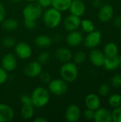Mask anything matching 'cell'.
I'll return each instance as SVG.
<instances>
[{"label":"cell","instance_id":"3","mask_svg":"<svg viewBox=\"0 0 121 122\" xmlns=\"http://www.w3.org/2000/svg\"><path fill=\"white\" fill-rule=\"evenodd\" d=\"M60 76L68 83L75 81L78 76V69L77 65L73 61H67L63 63L60 69Z\"/></svg>","mask_w":121,"mask_h":122},{"label":"cell","instance_id":"4","mask_svg":"<svg viewBox=\"0 0 121 122\" xmlns=\"http://www.w3.org/2000/svg\"><path fill=\"white\" fill-rule=\"evenodd\" d=\"M23 16L24 19L36 21L43 14V8L37 2H29L24 8Z\"/></svg>","mask_w":121,"mask_h":122},{"label":"cell","instance_id":"13","mask_svg":"<svg viewBox=\"0 0 121 122\" xmlns=\"http://www.w3.org/2000/svg\"><path fill=\"white\" fill-rule=\"evenodd\" d=\"M106 56L104 53L96 48L92 49L89 54V59L91 64L96 67H101L103 66Z\"/></svg>","mask_w":121,"mask_h":122},{"label":"cell","instance_id":"44","mask_svg":"<svg viewBox=\"0 0 121 122\" xmlns=\"http://www.w3.org/2000/svg\"><path fill=\"white\" fill-rule=\"evenodd\" d=\"M22 0H10V1L13 4H19L21 1Z\"/></svg>","mask_w":121,"mask_h":122},{"label":"cell","instance_id":"42","mask_svg":"<svg viewBox=\"0 0 121 122\" xmlns=\"http://www.w3.org/2000/svg\"><path fill=\"white\" fill-rule=\"evenodd\" d=\"M91 4L96 8H99L101 6V0H92Z\"/></svg>","mask_w":121,"mask_h":122},{"label":"cell","instance_id":"45","mask_svg":"<svg viewBox=\"0 0 121 122\" xmlns=\"http://www.w3.org/2000/svg\"><path fill=\"white\" fill-rule=\"evenodd\" d=\"M118 66L121 67V56H118Z\"/></svg>","mask_w":121,"mask_h":122},{"label":"cell","instance_id":"11","mask_svg":"<svg viewBox=\"0 0 121 122\" xmlns=\"http://www.w3.org/2000/svg\"><path fill=\"white\" fill-rule=\"evenodd\" d=\"M81 112L76 104L69 105L65 112V119L68 122H77L81 118Z\"/></svg>","mask_w":121,"mask_h":122},{"label":"cell","instance_id":"26","mask_svg":"<svg viewBox=\"0 0 121 122\" xmlns=\"http://www.w3.org/2000/svg\"><path fill=\"white\" fill-rule=\"evenodd\" d=\"M108 104L112 108L115 109L121 106V95L119 94H113L111 95L108 99Z\"/></svg>","mask_w":121,"mask_h":122},{"label":"cell","instance_id":"29","mask_svg":"<svg viewBox=\"0 0 121 122\" xmlns=\"http://www.w3.org/2000/svg\"><path fill=\"white\" fill-rule=\"evenodd\" d=\"M16 42L14 37L10 36H6L2 39V45L6 48H11L14 47Z\"/></svg>","mask_w":121,"mask_h":122},{"label":"cell","instance_id":"23","mask_svg":"<svg viewBox=\"0 0 121 122\" xmlns=\"http://www.w3.org/2000/svg\"><path fill=\"white\" fill-rule=\"evenodd\" d=\"M2 28L6 31H13L19 26V22L14 18H5L1 22Z\"/></svg>","mask_w":121,"mask_h":122},{"label":"cell","instance_id":"41","mask_svg":"<svg viewBox=\"0 0 121 122\" xmlns=\"http://www.w3.org/2000/svg\"><path fill=\"white\" fill-rule=\"evenodd\" d=\"M113 24L117 28H121V16H118L114 19Z\"/></svg>","mask_w":121,"mask_h":122},{"label":"cell","instance_id":"24","mask_svg":"<svg viewBox=\"0 0 121 122\" xmlns=\"http://www.w3.org/2000/svg\"><path fill=\"white\" fill-rule=\"evenodd\" d=\"M118 51L119 50L117 44L113 42H109L105 45L103 52L106 56H117Z\"/></svg>","mask_w":121,"mask_h":122},{"label":"cell","instance_id":"17","mask_svg":"<svg viewBox=\"0 0 121 122\" xmlns=\"http://www.w3.org/2000/svg\"><path fill=\"white\" fill-rule=\"evenodd\" d=\"M14 117V109L8 104H0V122H9Z\"/></svg>","mask_w":121,"mask_h":122},{"label":"cell","instance_id":"7","mask_svg":"<svg viewBox=\"0 0 121 122\" xmlns=\"http://www.w3.org/2000/svg\"><path fill=\"white\" fill-rule=\"evenodd\" d=\"M15 55L21 59H28L31 56L32 49L31 46L24 41H20L14 46Z\"/></svg>","mask_w":121,"mask_h":122},{"label":"cell","instance_id":"18","mask_svg":"<svg viewBox=\"0 0 121 122\" xmlns=\"http://www.w3.org/2000/svg\"><path fill=\"white\" fill-rule=\"evenodd\" d=\"M56 59L62 63L70 61L72 59L73 54L71 51L66 47H60L57 49L54 53Z\"/></svg>","mask_w":121,"mask_h":122},{"label":"cell","instance_id":"28","mask_svg":"<svg viewBox=\"0 0 121 122\" xmlns=\"http://www.w3.org/2000/svg\"><path fill=\"white\" fill-rule=\"evenodd\" d=\"M72 59L76 64H81L86 59V54L83 51H78L73 56Z\"/></svg>","mask_w":121,"mask_h":122},{"label":"cell","instance_id":"47","mask_svg":"<svg viewBox=\"0 0 121 122\" xmlns=\"http://www.w3.org/2000/svg\"></svg>","mask_w":121,"mask_h":122},{"label":"cell","instance_id":"22","mask_svg":"<svg viewBox=\"0 0 121 122\" xmlns=\"http://www.w3.org/2000/svg\"><path fill=\"white\" fill-rule=\"evenodd\" d=\"M108 71H113L116 69L118 66V59L117 56H106L103 66Z\"/></svg>","mask_w":121,"mask_h":122},{"label":"cell","instance_id":"19","mask_svg":"<svg viewBox=\"0 0 121 122\" xmlns=\"http://www.w3.org/2000/svg\"><path fill=\"white\" fill-rule=\"evenodd\" d=\"M101 99L99 96L96 94L91 93L88 94L85 99V104L88 109L96 111L101 107Z\"/></svg>","mask_w":121,"mask_h":122},{"label":"cell","instance_id":"40","mask_svg":"<svg viewBox=\"0 0 121 122\" xmlns=\"http://www.w3.org/2000/svg\"><path fill=\"white\" fill-rule=\"evenodd\" d=\"M5 18H6V9L3 3L0 0V23H1Z\"/></svg>","mask_w":121,"mask_h":122},{"label":"cell","instance_id":"20","mask_svg":"<svg viewBox=\"0 0 121 122\" xmlns=\"http://www.w3.org/2000/svg\"><path fill=\"white\" fill-rule=\"evenodd\" d=\"M34 42L38 47L46 49V48L49 47L52 44V39L48 35L40 34V35H38L35 38Z\"/></svg>","mask_w":121,"mask_h":122},{"label":"cell","instance_id":"8","mask_svg":"<svg viewBox=\"0 0 121 122\" xmlns=\"http://www.w3.org/2000/svg\"><path fill=\"white\" fill-rule=\"evenodd\" d=\"M114 15L113 7L109 4H105L99 7L98 12V19L101 22H108L110 21Z\"/></svg>","mask_w":121,"mask_h":122},{"label":"cell","instance_id":"16","mask_svg":"<svg viewBox=\"0 0 121 122\" xmlns=\"http://www.w3.org/2000/svg\"><path fill=\"white\" fill-rule=\"evenodd\" d=\"M83 40L82 34L76 30L70 31L66 37V42L70 46H77L83 42Z\"/></svg>","mask_w":121,"mask_h":122},{"label":"cell","instance_id":"34","mask_svg":"<svg viewBox=\"0 0 121 122\" xmlns=\"http://www.w3.org/2000/svg\"><path fill=\"white\" fill-rule=\"evenodd\" d=\"M39 76L40 81L43 84H48L51 81V80L52 79L51 75L48 73H46V72H43L42 71Z\"/></svg>","mask_w":121,"mask_h":122},{"label":"cell","instance_id":"31","mask_svg":"<svg viewBox=\"0 0 121 122\" xmlns=\"http://www.w3.org/2000/svg\"><path fill=\"white\" fill-rule=\"evenodd\" d=\"M110 93V86L108 84H103L98 88V94L101 97H106Z\"/></svg>","mask_w":121,"mask_h":122},{"label":"cell","instance_id":"33","mask_svg":"<svg viewBox=\"0 0 121 122\" xmlns=\"http://www.w3.org/2000/svg\"><path fill=\"white\" fill-rule=\"evenodd\" d=\"M111 84L115 88H121V74H115L111 79Z\"/></svg>","mask_w":121,"mask_h":122},{"label":"cell","instance_id":"2","mask_svg":"<svg viewBox=\"0 0 121 122\" xmlns=\"http://www.w3.org/2000/svg\"><path fill=\"white\" fill-rule=\"evenodd\" d=\"M43 21L45 26L49 29H55L59 26L62 20L61 12L58 10L51 7L42 14Z\"/></svg>","mask_w":121,"mask_h":122},{"label":"cell","instance_id":"1","mask_svg":"<svg viewBox=\"0 0 121 122\" xmlns=\"http://www.w3.org/2000/svg\"><path fill=\"white\" fill-rule=\"evenodd\" d=\"M32 105L36 108L46 107L50 100V92L46 87L38 86L31 94Z\"/></svg>","mask_w":121,"mask_h":122},{"label":"cell","instance_id":"36","mask_svg":"<svg viewBox=\"0 0 121 122\" xmlns=\"http://www.w3.org/2000/svg\"><path fill=\"white\" fill-rule=\"evenodd\" d=\"M84 118L87 120H93L95 116V111L91 109H86L83 112Z\"/></svg>","mask_w":121,"mask_h":122},{"label":"cell","instance_id":"14","mask_svg":"<svg viewBox=\"0 0 121 122\" xmlns=\"http://www.w3.org/2000/svg\"><path fill=\"white\" fill-rule=\"evenodd\" d=\"M86 5L82 0H72L68 10L73 15L82 16L86 12Z\"/></svg>","mask_w":121,"mask_h":122},{"label":"cell","instance_id":"25","mask_svg":"<svg viewBox=\"0 0 121 122\" xmlns=\"http://www.w3.org/2000/svg\"><path fill=\"white\" fill-rule=\"evenodd\" d=\"M34 107L32 104H29V105H22L20 114L21 117L24 119L29 120L33 118L34 116Z\"/></svg>","mask_w":121,"mask_h":122},{"label":"cell","instance_id":"30","mask_svg":"<svg viewBox=\"0 0 121 122\" xmlns=\"http://www.w3.org/2000/svg\"><path fill=\"white\" fill-rule=\"evenodd\" d=\"M50 53L48 51H42L38 56V62H39L41 65L46 64L50 60Z\"/></svg>","mask_w":121,"mask_h":122},{"label":"cell","instance_id":"32","mask_svg":"<svg viewBox=\"0 0 121 122\" xmlns=\"http://www.w3.org/2000/svg\"><path fill=\"white\" fill-rule=\"evenodd\" d=\"M112 121L113 122H121V106L115 108L112 112Z\"/></svg>","mask_w":121,"mask_h":122},{"label":"cell","instance_id":"43","mask_svg":"<svg viewBox=\"0 0 121 122\" xmlns=\"http://www.w3.org/2000/svg\"><path fill=\"white\" fill-rule=\"evenodd\" d=\"M34 122H48V120H47L46 118L43 117H37L36 118H35V119H34Z\"/></svg>","mask_w":121,"mask_h":122},{"label":"cell","instance_id":"39","mask_svg":"<svg viewBox=\"0 0 121 122\" xmlns=\"http://www.w3.org/2000/svg\"><path fill=\"white\" fill-rule=\"evenodd\" d=\"M42 8H48L51 6L52 0H37L36 1Z\"/></svg>","mask_w":121,"mask_h":122},{"label":"cell","instance_id":"46","mask_svg":"<svg viewBox=\"0 0 121 122\" xmlns=\"http://www.w3.org/2000/svg\"><path fill=\"white\" fill-rule=\"evenodd\" d=\"M25 1H26L28 2H36L37 1V0H25Z\"/></svg>","mask_w":121,"mask_h":122},{"label":"cell","instance_id":"27","mask_svg":"<svg viewBox=\"0 0 121 122\" xmlns=\"http://www.w3.org/2000/svg\"><path fill=\"white\" fill-rule=\"evenodd\" d=\"M80 26L81 27L83 31H84L87 34L95 30V24H94V23L92 21L89 20V19H83V20H81Z\"/></svg>","mask_w":121,"mask_h":122},{"label":"cell","instance_id":"15","mask_svg":"<svg viewBox=\"0 0 121 122\" xmlns=\"http://www.w3.org/2000/svg\"><path fill=\"white\" fill-rule=\"evenodd\" d=\"M93 120L96 122H111L112 112L106 108H98L95 111Z\"/></svg>","mask_w":121,"mask_h":122},{"label":"cell","instance_id":"37","mask_svg":"<svg viewBox=\"0 0 121 122\" xmlns=\"http://www.w3.org/2000/svg\"><path fill=\"white\" fill-rule=\"evenodd\" d=\"M8 79L7 71H5L1 66H0V85L4 84Z\"/></svg>","mask_w":121,"mask_h":122},{"label":"cell","instance_id":"21","mask_svg":"<svg viewBox=\"0 0 121 122\" xmlns=\"http://www.w3.org/2000/svg\"><path fill=\"white\" fill-rule=\"evenodd\" d=\"M72 0H52L51 7L59 11H66L68 10Z\"/></svg>","mask_w":121,"mask_h":122},{"label":"cell","instance_id":"35","mask_svg":"<svg viewBox=\"0 0 121 122\" xmlns=\"http://www.w3.org/2000/svg\"><path fill=\"white\" fill-rule=\"evenodd\" d=\"M20 102L22 105H29V104H32L31 102V96L26 94H23L21 95L20 97Z\"/></svg>","mask_w":121,"mask_h":122},{"label":"cell","instance_id":"10","mask_svg":"<svg viewBox=\"0 0 121 122\" xmlns=\"http://www.w3.org/2000/svg\"><path fill=\"white\" fill-rule=\"evenodd\" d=\"M1 64V67L7 72L14 71L17 66L16 56L11 53H8L5 54L2 57Z\"/></svg>","mask_w":121,"mask_h":122},{"label":"cell","instance_id":"5","mask_svg":"<svg viewBox=\"0 0 121 122\" xmlns=\"http://www.w3.org/2000/svg\"><path fill=\"white\" fill-rule=\"evenodd\" d=\"M68 89V82L64 81L63 79H51L48 84V90L50 94L54 96L60 97L64 95Z\"/></svg>","mask_w":121,"mask_h":122},{"label":"cell","instance_id":"9","mask_svg":"<svg viewBox=\"0 0 121 122\" xmlns=\"http://www.w3.org/2000/svg\"><path fill=\"white\" fill-rule=\"evenodd\" d=\"M43 71L42 65L38 61H31L29 63L24 69V73L29 78H35L40 75Z\"/></svg>","mask_w":121,"mask_h":122},{"label":"cell","instance_id":"12","mask_svg":"<svg viewBox=\"0 0 121 122\" xmlns=\"http://www.w3.org/2000/svg\"><path fill=\"white\" fill-rule=\"evenodd\" d=\"M81 21V17L71 14L65 18L63 21V26L68 32L76 31L80 27Z\"/></svg>","mask_w":121,"mask_h":122},{"label":"cell","instance_id":"38","mask_svg":"<svg viewBox=\"0 0 121 122\" xmlns=\"http://www.w3.org/2000/svg\"><path fill=\"white\" fill-rule=\"evenodd\" d=\"M36 21L29 20V19H24V26L26 29H33L36 26Z\"/></svg>","mask_w":121,"mask_h":122},{"label":"cell","instance_id":"6","mask_svg":"<svg viewBox=\"0 0 121 122\" xmlns=\"http://www.w3.org/2000/svg\"><path fill=\"white\" fill-rule=\"evenodd\" d=\"M102 39V34L101 31L99 30H94L90 33H88V34L83 38V44L85 46H86L88 49H94L97 47Z\"/></svg>","mask_w":121,"mask_h":122}]
</instances>
